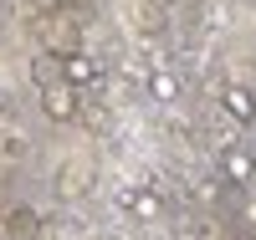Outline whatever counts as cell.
I'll return each mask as SVG.
<instances>
[{
  "label": "cell",
  "mask_w": 256,
  "mask_h": 240,
  "mask_svg": "<svg viewBox=\"0 0 256 240\" xmlns=\"http://www.w3.org/2000/svg\"><path fill=\"white\" fill-rule=\"evenodd\" d=\"M36 41H41V51H56V56H67L82 46V15L72 10H46V15H36Z\"/></svg>",
  "instance_id": "obj_1"
},
{
  "label": "cell",
  "mask_w": 256,
  "mask_h": 240,
  "mask_svg": "<svg viewBox=\"0 0 256 240\" xmlns=\"http://www.w3.org/2000/svg\"><path fill=\"white\" fill-rule=\"evenodd\" d=\"M220 174L230 184H246L251 174H256V159H251V148H241V143H230L226 154H220Z\"/></svg>",
  "instance_id": "obj_6"
},
{
  "label": "cell",
  "mask_w": 256,
  "mask_h": 240,
  "mask_svg": "<svg viewBox=\"0 0 256 240\" xmlns=\"http://www.w3.org/2000/svg\"><path fill=\"white\" fill-rule=\"evenodd\" d=\"M92 184H98V164L82 159V154H72L67 164H62V174H56V194H62L67 205H72V200H88Z\"/></svg>",
  "instance_id": "obj_3"
},
{
  "label": "cell",
  "mask_w": 256,
  "mask_h": 240,
  "mask_svg": "<svg viewBox=\"0 0 256 240\" xmlns=\"http://www.w3.org/2000/svg\"><path fill=\"white\" fill-rule=\"evenodd\" d=\"M41 240H82V230H77V220L56 215V220H46V225H41Z\"/></svg>",
  "instance_id": "obj_10"
},
{
  "label": "cell",
  "mask_w": 256,
  "mask_h": 240,
  "mask_svg": "<svg viewBox=\"0 0 256 240\" xmlns=\"http://www.w3.org/2000/svg\"><path fill=\"white\" fill-rule=\"evenodd\" d=\"M77 107H82V87H72L67 77H56L41 87V113L52 123H77Z\"/></svg>",
  "instance_id": "obj_2"
},
{
  "label": "cell",
  "mask_w": 256,
  "mask_h": 240,
  "mask_svg": "<svg viewBox=\"0 0 256 240\" xmlns=\"http://www.w3.org/2000/svg\"><path fill=\"white\" fill-rule=\"evenodd\" d=\"M62 77H67L72 87H92L98 82V67H92V56H82V46H77V51L62 56Z\"/></svg>",
  "instance_id": "obj_8"
},
{
  "label": "cell",
  "mask_w": 256,
  "mask_h": 240,
  "mask_svg": "<svg viewBox=\"0 0 256 240\" xmlns=\"http://www.w3.org/2000/svg\"><path fill=\"white\" fill-rule=\"evenodd\" d=\"M0 148H6V159H26V133H6V138H0Z\"/></svg>",
  "instance_id": "obj_12"
},
{
  "label": "cell",
  "mask_w": 256,
  "mask_h": 240,
  "mask_svg": "<svg viewBox=\"0 0 256 240\" xmlns=\"http://www.w3.org/2000/svg\"><path fill=\"white\" fill-rule=\"evenodd\" d=\"M56 77H62V56H56V51L31 56V82H36V87H46V82H56Z\"/></svg>",
  "instance_id": "obj_9"
},
{
  "label": "cell",
  "mask_w": 256,
  "mask_h": 240,
  "mask_svg": "<svg viewBox=\"0 0 256 240\" xmlns=\"http://www.w3.org/2000/svg\"><path fill=\"white\" fill-rule=\"evenodd\" d=\"M148 97H159V102H174V97H180V77H169V72H154V77H148Z\"/></svg>",
  "instance_id": "obj_11"
},
{
  "label": "cell",
  "mask_w": 256,
  "mask_h": 240,
  "mask_svg": "<svg viewBox=\"0 0 256 240\" xmlns=\"http://www.w3.org/2000/svg\"><path fill=\"white\" fill-rule=\"evenodd\" d=\"M0 225H6V235H10V240H41V225H46V215L31 210V205H10Z\"/></svg>",
  "instance_id": "obj_4"
},
{
  "label": "cell",
  "mask_w": 256,
  "mask_h": 240,
  "mask_svg": "<svg viewBox=\"0 0 256 240\" xmlns=\"http://www.w3.org/2000/svg\"><path fill=\"white\" fill-rule=\"evenodd\" d=\"M220 107H226L236 123H251V118H256V92H251V87H241V82H230L226 92H220Z\"/></svg>",
  "instance_id": "obj_5"
},
{
  "label": "cell",
  "mask_w": 256,
  "mask_h": 240,
  "mask_svg": "<svg viewBox=\"0 0 256 240\" xmlns=\"http://www.w3.org/2000/svg\"><path fill=\"white\" fill-rule=\"evenodd\" d=\"M118 205H123L128 215H138V220H159V215H164V200H159L154 189H128Z\"/></svg>",
  "instance_id": "obj_7"
}]
</instances>
